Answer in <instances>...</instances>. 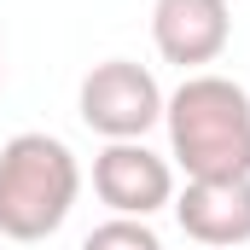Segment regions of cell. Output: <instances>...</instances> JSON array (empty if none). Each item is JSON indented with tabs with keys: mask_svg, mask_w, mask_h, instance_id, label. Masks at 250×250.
<instances>
[{
	"mask_svg": "<svg viewBox=\"0 0 250 250\" xmlns=\"http://www.w3.org/2000/svg\"><path fill=\"white\" fill-rule=\"evenodd\" d=\"M169 157L187 181L250 175V93L221 70H192L163 99Z\"/></svg>",
	"mask_w": 250,
	"mask_h": 250,
	"instance_id": "6da1fadb",
	"label": "cell"
},
{
	"mask_svg": "<svg viewBox=\"0 0 250 250\" xmlns=\"http://www.w3.org/2000/svg\"><path fill=\"white\" fill-rule=\"evenodd\" d=\"M82 198V163L59 134H12L0 146V239L41 245L53 239Z\"/></svg>",
	"mask_w": 250,
	"mask_h": 250,
	"instance_id": "7a4b0ae2",
	"label": "cell"
},
{
	"mask_svg": "<svg viewBox=\"0 0 250 250\" xmlns=\"http://www.w3.org/2000/svg\"><path fill=\"white\" fill-rule=\"evenodd\" d=\"M163 99L169 93L157 87V76L134 59L93 64L82 76V87H76V111L99 140H146L163 123Z\"/></svg>",
	"mask_w": 250,
	"mask_h": 250,
	"instance_id": "3957f363",
	"label": "cell"
},
{
	"mask_svg": "<svg viewBox=\"0 0 250 250\" xmlns=\"http://www.w3.org/2000/svg\"><path fill=\"white\" fill-rule=\"evenodd\" d=\"M93 198L111 215L151 221L175 204V163L157 157L146 140H105V151L93 157Z\"/></svg>",
	"mask_w": 250,
	"mask_h": 250,
	"instance_id": "277c9868",
	"label": "cell"
},
{
	"mask_svg": "<svg viewBox=\"0 0 250 250\" xmlns=\"http://www.w3.org/2000/svg\"><path fill=\"white\" fill-rule=\"evenodd\" d=\"M233 41V6L227 0H151V47L163 64L204 70Z\"/></svg>",
	"mask_w": 250,
	"mask_h": 250,
	"instance_id": "5b68a950",
	"label": "cell"
},
{
	"mask_svg": "<svg viewBox=\"0 0 250 250\" xmlns=\"http://www.w3.org/2000/svg\"><path fill=\"white\" fill-rule=\"evenodd\" d=\"M175 221L192 245L204 250H239L250 245V175L233 181H187V192H175Z\"/></svg>",
	"mask_w": 250,
	"mask_h": 250,
	"instance_id": "8992f818",
	"label": "cell"
},
{
	"mask_svg": "<svg viewBox=\"0 0 250 250\" xmlns=\"http://www.w3.org/2000/svg\"><path fill=\"white\" fill-rule=\"evenodd\" d=\"M82 250H163V239L151 233V221H134V215H111V221H99Z\"/></svg>",
	"mask_w": 250,
	"mask_h": 250,
	"instance_id": "52a82bcc",
	"label": "cell"
},
{
	"mask_svg": "<svg viewBox=\"0 0 250 250\" xmlns=\"http://www.w3.org/2000/svg\"><path fill=\"white\" fill-rule=\"evenodd\" d=\"M0 82H6V59H0Z\"/></svg>",
	"mask_w": 250,
	"mask_h": 250,
	"instance_id": "ba28073f",
	"label": "cell"
},
{
	"mask_svg": "<svg viewBox=\"0 0 250 250\" xmlns=\"http://www.w3.org/2000/svg\"><path fill=\"white\" fill-rule=\"evenodd\" d=\"M0 245H6V239H0Z\"/></svg>",
	"mask_w": 250,
	"mask_h": 250,
	"instance_id": "9c48e42d",
	"label": "cell"
}]
</instances>
